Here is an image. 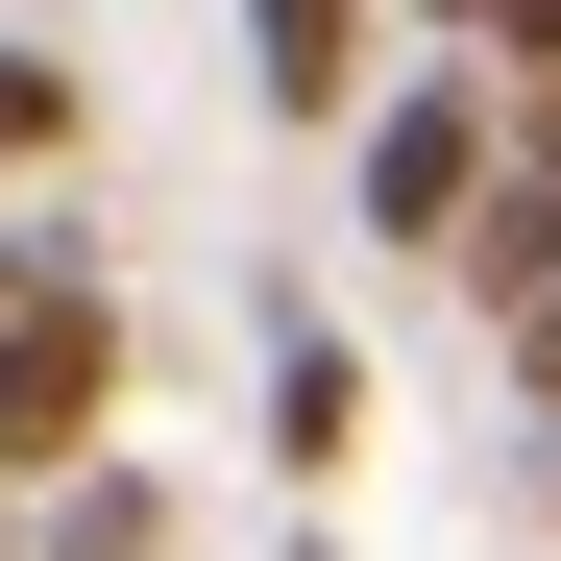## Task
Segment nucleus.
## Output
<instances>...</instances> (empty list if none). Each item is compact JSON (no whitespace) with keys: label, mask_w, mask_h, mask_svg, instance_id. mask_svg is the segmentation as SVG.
Instances as JSON below:
<instances>
[{"label":"nucleus","mask_w":561,"mask_h":561,"mask_svg":"<svg viewBox=\"0 0 561 561\" xmlns=\"http://www.w3.org/2000/svg\"><path fill=\"white\" fill-rule=\"evenodd\" d=\"M73 123H99V99H73V49L0 25V171H73Z\"/></svg>","instance_id":"423d86ee"},{"label":"nucleus","mask_w":561,"mask_h":561,"mask_svg":"<svg viewBox=\"0 0 561 561\" xmlns=\"http://www.w3.org/2000/svg\"><path fill=\"white\" fill-rule=\"evenodd\" d=\"M268 463H294V489L366 463V366H342V318H268Z\"/></svg>","instance_id":"20e7f679"},{"label":"nucleus","mask_w":561,"mask_h":561,"mask_svg":"<svg viewBox=\"0 0 561 561\" xmlns=\"http://www.w3.org/2000/svg\"><path fill=\"white\" fill-rule=\"evenodd\" d=\"M25 294H49V220H0V318H25Z\"/></svg>","instance_id":"6e6552de"},{"label":"nucleus","mask_w":561,"mask_h":561,"mask_svg":"<svg viewBox=\"0 0 561 561\" xmlns=\"http://www.w3.org/2000/svg\"><path fill=\"white\" fill-rule=\"evenodd\" d=\"M489 366H513V415H561V294H537V318H489Z\"/></svg>","instance_id":"0eeeda50"},{"label":"nucleus","mask_w":561,"mask_h":561,"mask_svg":"<svg viewBox=\"0 0 561 561\" xmlns=\"http://www.w3.org/2000/svg\"><path fill=\"white\" fill-rule=\"evenodd\" d=\"M73 463H123V294L99 268H49L0 318V489H73Z\"/></svg>","instance_id":"f03ea898"},{"label":"nucleus","mask_w":561,"mask_h":561,"mask_svg":"<svg viewBox=\"0 0 561 561\" xmlns=\"http://www.w3.org/2000/svg\"><path fill=\"white\" fill-rule=\"evenodd\" d=\"M513 123H537V99H513V73H463V49L415 73V99H366V147H342V171H366V244H415V268H439L463 220L513 196Z\"/></svg>","instance_id":"f257e3e1"},{"label":"nucleus","mask_w":561,"mask_h":561,"mask_svg":"<svg viewBox=\"0 0 561 561\" xmlns=\"http://www.w3.org/2000/svg\"><path fill=\"white\" fill-rule=\"evenodd\" d=\"M366 73H391V0H244V99L366 147Z\"/></svg>","instance_id":"7ed1b4c3"},{"label":"nucleus","mask_w":561,"mask_h":561,"mask_svg":"<svg viewBox=\"0 0 561 561\" xmlns=\"http://www.w3.org/2000/svg\"><path fill=\"white\" fill-rule=\"evenodd\" d=\"M294 561H318V537H294Z\"/></svg>","instance_id":"1a4fd4ad"},{"label":"nucleus","mask_w":561,"mask_h":561,"mask_svg":"<svg viewBox=\"0 0 561 561\" xmlns=\"http://www.w3.org/2000/svg\"><path fill=\"white\" fill-rule=\"evenodd\" d=\"M25 561H171V489L147 463H73V489H25Z\"/></svg>","instance_id":"39448f33"}]
</instances>
